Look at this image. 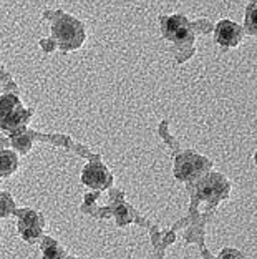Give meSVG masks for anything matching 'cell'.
<instances>
[{"mask_svg":"<svg viewBox=\"0 0 257 259\" xmlns=\"http://www.w3.org/2000/svg\"><path fill=\"white\" fill-rule=\"evenodd\" d=\"M27 120L20 102L15 97H0V125L4 128H17Z\"/></svg>","mask_w":257,"mask_h":259,"instance_id":"2","label":"cell"},{"mask_svg":"<svg viewBox=\"0 0 257 259\" xmlns=\"http://www.w3.org/2000/svg\"><path fill=\"white\" fill-rule=\"evenodd\" d=\"M17 166V156L10 151H2L0 153V176L2 175H10Z\"/></svg>","mask_w":257,"mask_h":259,"instance_id":"8","label":"cell"},{"mask_svg":"<svg viewBox=\"0 0 257 259\" xmlns=\"http://www.w3.org/2000/svg\"><path fill=\"white\" fill-rule=\"evenodd\" d=\"M45 259H65L63 254L57 248H48L45 249Z\"/></svg>","mask_w":257,"mask_h":259,"instance_id":"9","label":"cell"},{"mask_svg":"<svg viewBox=\"0 0 257 259\" xmlns=\"http://www.w3.org/2000/svg\"><path fill=\"white\" fill-rule=\"evenodd\" d=\"M227 191V183L218 175L208 176L199 186V196L209 201H218L221 196H224Z\"/></svg>","mask_w":257,"mask_h":259,"instance_id":"4","label":"cell"},{"mask_svg":"<svg viewBox=\"0 0 257 259\" xmlns=\"http://www.w3.org/2000/svg\"><path fill=\"white\" fill-rule=\"evenodd\" d=\"M83 181L93 188H107L110 185V175L101 164H90L83 173Z\"/></svg>","mask_w":257,"mask_h":259,"instance_id":"6","label":"cell"},{"mask_svg":"<svg viewBox=\"0 0 257 259\" xmlns=\"http://www.w3.org/2000/svg\"><path fill=\"white\" fill-rule=\"evenodd\" d=\"M242 28L231 20H223L216 27V38L224 47H234L241 40Z\"/></svg>","mask_w":257,"mask_h":259,"instance_id":"5","label":"cell"},{"mask_svg":"<svg viewBox=\"0 0 257 259\" xmlns=\"http://www.w3.org/2000/svg\"><path fill=\"white\" fill-rule=\"evenodd\" d=\"M54 35L58 45H60L63 50L77 49L85 38V32H83L81 23L68 15H60V20H57L54 23Z\"/></svg>","mask_w":257,"mask_h":259,"instance_id":"1","label":"cell"},{"mask_svg":"<svg viewBox=\"0 0 257 259\" xmlns=\"http://www.w3.org/2000/svg\"><path fill=\"white\" fill-rule=\"evenodd\" d=\"M208 161H204L201 156L192 155V153H184L176 160V176L181 180H192L197 175L202 173Z\"/></svg>","mask_w":257,"mask_h":259,"instance_id":"3","label":"cell"},{"mask_svg":"<svg viewBox=\"0 0 257 259\" xmlns=\"http://www.w3.org/2000/svg\"><path fill=\"white\" fill-rule=\"evenodd\" d=\"M165 33L171 40H183L188 37V23L183 17H169L165 23Z\"/></svg>","mask_w":257,"mask_h":259,"instance_id":"7","label":"cell"}]
</instances>
